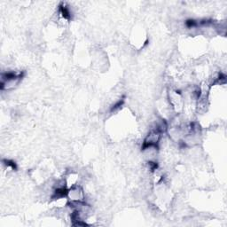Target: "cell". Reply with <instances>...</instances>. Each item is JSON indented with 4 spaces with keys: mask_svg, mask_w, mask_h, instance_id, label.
Segmentation results:
<instances>
[{
    "mask_svg": "<svg viewBox=\"0 0 227 227\" xmlns=\"http://www.w3.org/2000/svg\"><path fill=\"white\" fill-rule=\"evenodd\" d=\"M3 164L6 166V167H7V168H10L11 169H13V170H16L17 169V165H16V163L14 162V161H12V160H7V159H6V160H3Z\"/></svg>",
    "mask_w": 227,
    "mask_h": 227,
    "instance_id": "6da1fadb",
    "label": "cell"
}]
</instances>
